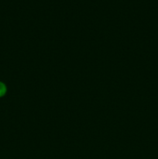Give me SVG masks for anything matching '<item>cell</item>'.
<instances>
[{"label": "cell", "mask_w": 158, "mask_h": 159, "mask_svg": "<svg viewBox=\"0 0 158 159\" xmlns=\"http://www.w3.org/2000/svg\"><path fill=\"white\" fill-rule=\"evenodd\" d=\"M6 92H7V87H6V84L0 82V97L4 96L6 95Z\"/></svg>", "instance_id": "6da1fadb"}]
</instances>
